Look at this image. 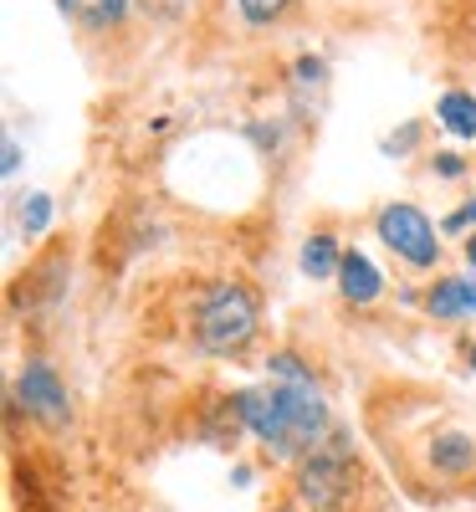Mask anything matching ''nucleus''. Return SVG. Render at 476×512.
I'll list each match as a JSON object with an SVG mask.
<instances>
[{"label": "nucleus", "mask_w": 476, "mask_h": 512, "mask_svg": "<svg viewBox=\"0 0 476 512\" xmlns=\"http://www.w3.org/2000/svg\"><path fill=\"white\" fill-rule=\"evenodd\" d=\"M47 221H52V195H31L21 205V231L26 236H41V231H47Z\"/></svg>", "instance_id": "obj_12"}, {"label": "nucleus", "mask_w": 476, "mask_h": 512, "mask_svg": "<svg viewBox=\"0 0 476 512\" xmlns=\"http://www.w3.org/2000/svg\"><path fill=\"white\" fill-rule=\"evenodd\" d=\"M425 461L436 466V477H466L471 466H476V441L466 431H441V436H430L425 441Z\"/></svg>", "instance_id": "obj_6"}, {"label": "nucleus", "mask_w": 476, "mask_h": 512, "mask_svg": "<svg viewBox=\"0 0 476 512\" xmlns=\"http://www.w3.org/2000/svg\"><path fill=\"white\" fill-rule=\"evenodd\" d=\"M466 221H476V200H471V205H466V210H456V216H451V221H446V226H451V231H456V226H466Z\"/></svg>", "instance_id": "obj_16"}, {"label": "nucleus", "mask_w": 476, "mask_h": 512, "mask_svg": "<svg viewBox=\"0 0 476 512\" xmlns=\"http://www.w3.org/2000/svg\"><path fill=\"white\" fill-rule=\"evenodd\" d=\"M256 323H262L256 292L246 282H215L195 313V344L205 354H241L256 338Z\"/></svg>", "instance_id": "obj_2"}, {"label": "nucleus", "mask_w": 476, "mask_h": 512, "mask_svg": "<svg viewBox=\"0 0 476 512\" xmlns=\"http://www.w3.org/2000/svg\"><path fill=\"white\" fill-rule=\"evenodd\" d=\"M436 169H441V175H461V159L456 154H436Z\"/></svg>", "instance_id": "obj_15"}, {"label": "nucleus", "mask_w": 476, "mask_h": 512, "mask_svg": "<svg viewBox=\"0 0 476 512\" xmlns=\"http://www.w3.org/2000/svg\"><path fill=\"white\" fill-rule=\"evenodd\" d=\"M343 267V256L333 246V236H313L308 246H302V272H313V277H333Z\"/></svg>", "instance_id": "obj_11"}, {"label": "nucleus", "mask_w": 476, "mask_h": 512, "mask_svg": "<svg viewBox=\"0 0 476 512\" xmlns=\"http://www.w3.org/2000/svg\"><path fill=\"white\" fill-rule=\"evenodd\" d=\"M139 6H144L149 16H164V21H180V16L190 11V0H139Z\"/></svg>", "instance_id": "obj_14"}, {"label": "nucleus", "mask_w": 476, "mask_h": 512, "mask_svg": "<svg viewBox=\"0 0 476 512\" xmlns=\"http://www.w3.org/2000/svg\"><path fill=\"white\" fill-rule=\"evenodd\" d=\"M62 11L82 26H113V21H123L128 0H62Z\"/></svg>", "instance_id": "obj_10"}, {"label": "nucleus", "mask_w": 476, "mask_h": 512, "mask_svg": "<svg viewBox=\"0 0 476 512\" xmlns=\"http://www.w3.org/2000/svg\"><path fill=\"white\" fill-rule=\"evenodd\" d=\"M236 415L277 456L308 451L323 436V425H328V410H323V395H318L313 374L302 369L292 354H277L272 359V384H256V390H241L236 395Z\"/></svg>", "instance_id": "obj_1"}, {"label": "nucleus", "mask_w": 476, "mask_h": 512, "mask_svg": "<svg viewBox=\"0 0 476 512\" xmlns=\"http://www.w3.org/2000/svg\"><path fill=\"white\" fill-rule=\"evenodd\" d=\"M379 241L395 256H405L410 267H436V256H441L436 226H430L425 210H415V205H384L379 210Z\"/></svg>", "instance_id": "obj_4"}, {"label": "nucleus", "mask_w": 476, "mask_h": 512, "mask_svg": "<svg viewBox=\"0 0 476 512\" xmlns=\"http://www.w3.org/2000/svg\"><path fill=\"white\" fill-rule=\"evenodd\" d=\"M430 313L436 318H461V313H476V277H446L430 287Z\"/></svg>", "instance_id": "obj_8"}, {"label": "nucleus", "mask_w": 476, "mask_h": 512, "mask_svg": "<svg viewBox=\"0 0 476 512\" xmlns=\"http://www.w3.org/2000/svg\"><path fill=\"white\" fill-rule=\"evenodd\" d=\"M282 11H287V0H241V16H246V21H256V26L277 21Z\"/></svg>", "instance_id": "obj_13"}, {"label": "nucleus", "mask_w": 476, "mask_h": 512, "mask_svg": "<svg viewBox=\"0 0 476 512\" xmlns=\"http://www.w3.org/2000/svg\"><path fill=\"white\" fill-rule=\"evenodd\" d=\"M466 262H471V267H476V236H471V241H466Z\"/></svg>", "instance_id": "obj_18"}, {"label": "nucleus", "mask_w": 476, "mask_h": 512, "mask_svg": "<svg viewBox=\"0 0 476 512\" xmlns=\"http://www.w3.org/2000/svg\"><path fill=\"white\" fill-rule=\"evenodd\" d=\"M338 287H343V297H349V303H374L379 287H384V277L374 272V262H369L364 251H349V256H343V267H338Z\"/></svg>", "instance_id": "obj_7"}, {"label": "nucleus", "mask_w": 476, "mask_h": 512, "mask_svg": "<svg viewBox=\"0 0 476 512\" xmlns=\"http://www.w3.org/2000/svg\"><path fill=\"white\" fill-rule=\"evenodd\" d=\"M16 164H21V144L11 139V144H6V175H16Z\"/></svg>", "instance_id": "obj_17"}, {"label": "nucleus", "mask_w": 476, "mask_h": 512, "mask_svg": "<svg viewBox=\"0 0 476 512\" xmlns=\"http://www.w3.org/2000/svg\"><path fill=\"white\" fill-rule=\"evenodd\" d=\"M471 364H476V349H471Z\"/></svg>", "instance_id": "obj_19"}, {"label": "nucleus", "mask_w": 476, "mask_h": 512, "mask_svg": "<svg viewBox=\"0 0 476 512\" xmlns=\"http://www.w3.org/2000/svg\"><path fill=\"white\" fill-rule=\"evenodd\" d=\"M16 395H21V405L36 420H47V425H62L67 420V390H62V379L47 364H26L21 379H16Z\"/></svg>", "instance_id": "obj_5"}, {"label": "nucleus", "mask_w": 476, "mask_h": 512, "mask_svg": "<svg viewBox=\"0 0 476 512\" xmlns=\"http://www.w3.org/2000/svg\"><path fill=\"white\" fill-rule=\"evenodd\" d=\"M436 113H441V123L451 128L456 139H476V98L471 93H446Z\"/></svg>", "instance_id": "obj_9"}, {"label": "nucleus", "mask_w": 476, "mask_h": 512, "mask_svg": "<svg viewBox=\"0 0 476 512\" xmlns=\"http://www.w3.org/2000/svg\"><path fill=\"white\" fill-rule=\"evenodd\" d=\"M354 482H359V466L349 461V451H343V446L313 451L308 461H302V472H297L302 502H308L313 512H338L343 502L354 497Z\"/></svg>", "instance_id": "obj_3"}]
</instances>
